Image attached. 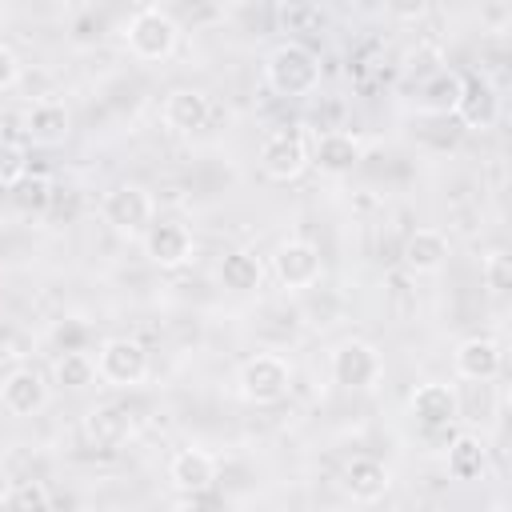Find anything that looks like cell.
I'll list each match as a JSON object with an SVG mask.
<instances>
[{
  "instance_id": "obj_26",
  "label": "cell",
  "mask_w": 512,
  "mask_h": 512,
  "mask_svg": "<svg viewBox=\"0 0 512 512\" xmlns=\"http://www.w3.org/2000/svg\"><path fill=\"white\" fill-rule=\"evenodd\" d=\"M480 276H484V288L492 296H504L512 288V260L504 252H488L484 264H480Z\"/></svg>"
},
{
  "instance_id": "obj_2",
  "label": "cell",
  "mask_w": 512,
  "mask_h": 512,
  "mask_svg": "<svg viewBox=\"0 0 512 512\" xmlns=\"http://www.w3.org/2000/svg\"><path fill=\"white\" fill-rule=\"evenodd\" d=\"M124 40H128V52L144 64H156V60H168L180 44V24L172 20V12L156 8V4H144L128 16L124 24Z\"/></svg>"
},
{
  "instance_id": "obj_23",
  "label": "cell",
  "mask_w": 512,
  "mask_h": 512,
  "mask_svg": "<svg viewBox=\"0 0 512 512\" xmlns=\"http://www.w3.org/2000/svg\"><path fill=\"white\" fill-rule=\"evenodd\" d=\"M216 276H220V284H224L228 292H252V288H260L264 268H260V260H256L252 252L236 248V252H228V256L220 260Z\"/></svg>"
},
{
  "instance_id": "obj_18",
  "label": "cell",
  "mask_w": 512,
  "mask_h": 512,
  "mask_svg": "<svg viewBox=\"0 0 512 512\" xmlns=\"http://www.w3.org/2000/svg\"><path fill=\"white\" fill-rule=\"evenodd\" d=\"M448 252H452V244H448V236L440 228H416L408 236V244H404V264L412 272H420V276L424 272H440Z\"/></svg>"
},
{
  "instance_id": "obj_27",
  "label": "cell",
  "mask_w": 512,
  "mask_h": 512,
  "mask_svg": "<svg viewBox=\"0 0 512 512\" xmlns=\"http://www.w3.org/2000/svg\"><path fill=\"white\" fill-rule=\"evenodd\" d=\"M28 176V152L24 144H0V184L12 188Z\"/></svg>"
},
{
  "instance_id": "obj_29",
  "label": "cell",
  "mask_w": 512,
  "mask_h": 512,
  "mask_svg": "<svg viewBox=\"0 0 512 512\" xmlns=\"http://www.w3.org/2000/svg\"><path fill=\"white\" fill-rule=\"evenodd\" d=\"M172 512H212V508H208V504H200L196 496H184V500H180Z\"/></svg>"
},
{
  "instance_id": "obj_3",
  "label": "cell",
  "mask_w": 512,
  "mask_h": 512,
  "mask_svg": "<svg viewBox=\"0 0 512 512\" xmlns=\"http://www.w3.org/2000/svg\"><path fill=\"white\" fill-rule=\"evenodd\" d=\"M328 368H332V380H336L340 388H348V392H368V388H376L380 376H384V356H380L368 340H344V344L332 348Z\"/></svg>"
},
{
  "instance_id": "obj_22",
  "label": "cell",
  "mask_w": 512,
  "mask_h": 512,
  "mask_svg": "<svg viewBox=\"0 0 512 512\" xmlns=\"http://www.w3.org/2000/svg\"><path fill=\"white\" fill-rule=\"evenodd\" d=\"M448 472H452V480H480L488 472V448L468 432L456 436L448 444Z\"/></svg>"
},
{
  "instance_id": "obj_12",
  "label": "cell",
  "mask_w": 512,
  "mask_h": 512,
  "mask_svg": "<svg viewBox=\"0 0 512 512\" xmlns=\"http://www.w3.org/2000/svg\"><path fill=\"white\" fill-rule=\"evenodd\" d=\"M500 364H504V352H500V344L492 336H468L452 352V368H456L460 380H476V384L496 380Z\"/></svg>"
},
{
  "instance_id": "obj_16",
  "label": "cell",
  "mask_w": 512,
  "mask_h": 512,
  "mask_svg": "<svg viewBox=\"0 0 512 512\" xmlns=\"http://www.w3.org/2000/svg\"><path fill=\"white\" fill-rule=\"evenodd\" d=\"M208 116H212V104L196 88H176L164 100V124L172 132H200L208 124Z\"/></svg>"
},
{
  "instance_id": "obj_13",
  "label": "cell",
  "mask_w": 512,
  "mask_h": 512,
  "mask_svg": "<svg viewBox=\"0 0 512 512\" xmlns=\"http://www.w3.org/2000/svg\"><path fill=\"white\" fill-rule=\"evenodd\" d=\"M0 404L12 416H36L48 404V384L36 368H12L0 384Z\"/></svg>"
},
{
  "instance_id": "obj_14",
  "label": "cell",
  "mask_w": 512,
  "mask_h": 512,
  "mask_svg": "<svg viewBox=\"0 0 512 512\" xmlns=\"http://www.w3.org/2000/svg\"><path fill=\"white\" fill-rule=\"evenodd\" d=\"M500 112V96L484 76H460V100H456V116L468 128H488Z\"/></svg>"
},
{
  "instance_id": "obj_30",
  "label": "cell",
  "mask_w": 512,
  "mask_h": 512,
  "mask_svg": "<svg viewBox=\"0 0 512 512\" xmlns=\"http://www.w3.org/2000/svg\"><path fill=\"white\" fill-rule=\"evenodd\" d=\"M8 496H12V476L0 468V504H8Z\"/></svg>"
},
{
  "instance_id": "obj_15",
  "label": "cell",
  "mask_w": 512,
  "mask_h": 512,
  "mask_svg": "<svg viewBox=\"0 0 512 512\" xmlns=\"http://www.w3.org/2000/svg\"><path fill=\"white\" fill-rule=\"evenodd\" d=\"M168 476L184 496H204L216 480V460L204 448H180L168 464Z\"/></svg>"
},
{
  "instance_id": "obj_6",
  "label": "cell",
  "mask_w": 512,
  "mask_h": 512,
  "mask_svg": "<svg viewBox=\"0 0 512 512\" xmlns=\"http://www.w3.org/2000/svg\"><path fill=\"white\" fill-rule=\"evenodd\" d=\"M152 212H156V204H152V196H148L140 184H116V188L100 200L104 224H108L112 232H120V236H144L148 224H152Z\"/></svg>"
},
{
  "instance_id": "obj_7",
  "label": "cell",
  "mask_w": 512,
  "mask_h": 512,
  "mask_svg": "<svg viewBox=\"0 0 512 512\" xmlns=\"http://www.w3.org/2000/svg\"><path fill=\"white\" fill-rule=\"evenodd\" d=\"M308 164V140L296 128H276L260 144V172L268 180H296Z\"/></svg>"
},
{
  "instance_id": "obj_19",
  "label": "cell",
  "mask_w": 512,
  "mask_h": 512,
  "mask_svg": "<svg viewBox=\"0 0 512 512\" xmlns=\"http://www.w3.org/2000/svg\"><path fill=\"white\" fill-rule=\"evenodd\" d=\"M68 108L60 100H36L24 116V132L32 144H60L68 136Z\"/></svg>"
},
{
  "instance_id": "obj_1",
  "label": "cell",
  "mask_w": 512,
  "mask_h": 512,
  "mask_svg": "<svg viewBox=\"0 0 512 512\" xmlns=\"http://www.w3.org/2000/svg\"><path fill=\"white\" fill-rule=\"evenodd\" d=\"M264 80L276 96H312L320 88V56L300 40H284L268 52Z\"/></svg>"
},
{
  "instance_id": "obj_8",
  "label": "cell",
  "mask_w": 512,
  "mask_h": 512,
  "mask_svg": "<svg viewBox=\"0 0 512 512\" xmlns=\"http://www.w3.org/2000/svg\"><path fill=\"white\" fill-rule=\"evenodd\" d=\"M360 156H364L360 136H352V132H344V128H328V132L316 136V144H308V164L320 168L324 176H344V172H352V168L360 164Z\"/></svg>"
},
{
  "instance_id": "obj_5",
  "label": "cell",
  "mask_w": 512,
  "mask_h": 512,
  "mask_svg": "<svg viewBox=\"0 0 512 512\" xmlns=\"http://www.w3.org/2000/svg\"><path fill=\"white\" fill-rule=\"evenodd\" d=\"M96 376L112 388H136L144 384L148 376V352L140 340H128V336H112L100 344L96 352Z\"/></svg>"
},
{
  "instance_id": "obj_28",
  "label": "cell",
  "mask_w": 512,
  "mask_h": 512,
  "mask_svg": "<svg viewBox=\"0 0 512 512\" xmlns=\"http://www.w3.org/2000/svg\"><path fill=\"white\" fill-rule=\"evenodd\" d=\"M16 80H20V60L8 44H0V92H8Z\"/></svg>"
},
{
  "instance_id": "obj_10",
  "label": "cell",
  "mask_w": 512,
  "mask_h": 512,
  "mask_svg": "<svg viewBox=\"0 0 512 512\" xmlns=\"http://www.w3.org/2000/svg\"><path fill=\"white\" fill-rule=\"evenodd\" d=\"M272 272H276V280H280L284 288L300 292V288H312V284L320 280L324 264H320L316 244H308V240H288V244L276 248V256H272Z\"/></svg>"
},
{
  "instance_id": "obj_17",
  "label": "cell",
  "mask_w": 512,
  "mask_h": 512,
  "mask_svg": "<svg viewBox=\"0 0 512 512\" xmlns=\"http://www.w3.org/2000/svg\"><path fill=\"white\" fill-rule=\"evenodd\" d=\"M388 484H392V472H388L380 460H372V456H356V460L344 468V488H348V496L360 500V504H376V500L388 492Z\"/></svg>"
},
{
  "instance_id": "obj_4",
  "label": "cell",
  "mask_w": 512,
  "mask_h": 512,
  "mask_svg": "<svg viewBox=\"0 0 512 512\" xmlns=\"http://www.w3.org/2000/svg\"><path fill=\"white\" fill-rule=\"evenodd\" d=\"M236 384H240V396H244L248 404H260V408H264V404L284 400V392H288V384H292V368H288L284 356L260 352V356L244 360Z\"/></svg>"
},
{
  "instance_id": "obj_20",
  "label": "cell",
  "mask_w": 512,
  "mask_h": 512,
  "mask_svg": "<svg viewBox=\"0 0 512 512\" xmlns=\"http://www.w3.org/2000/svg\"><path fill=\"white\" fill-rule=\"evenodd\" d=\"M84 432H88V440L100 444V448H120V444L132 436V416H128V408H120V404H104V408H92V412H88Z\"/></svg>"
},
{
  "instance_id": "obj_24",
  "label": "cell",
  "mask_w": 512,
  "mask_h": 512,
  "mask_svg": "<svg viewBox=\"0 0 512 512\" xmlns=\"http://www.w3.org/2000/svg\"><path fill=\"white\" fill-rule=\"evenodd\" d=\"M52 376H56V384H64V388H72V392H76V388H88V384L96 380V360L84 356V352H76V348H68V352L56 356Z\"/></svg>"
},
{
  "instance_id": "obj_11",
  "label": "cell",
  "mask_w": 512,
  "mask_h": 512,
  "mask_svg": "<svg viewBox=\"0 0 512 512\" xmlns=\"http://www.w3.org/2000/svg\"><path fill=\"white\" fill-rule=\"evenodd\" d=\"M192 232L176 220H160V224H148L144 232V252L156 268H184L192 260Z\"/></svg>"
},
{
  "instance_id": "obj_21",
  "label": "cell",
  "mask_w": 512,
  "mask_h": 512,
  "mask_svg": "<svg viewBox=\"0 0 512 512\" xmlns=\"http://www.w3.org/2000/svg\"><path fill=\"white\" fill-rule=\"evenodd\" d=\"M456 100H460V72H452V68H436L420 84V112L448 116V112H456Z\"/></svg>"
},
{
  "instance_id": "obj_9",
  "label": "cell",
  "mask_w": 512,
  "mask_h": 512,
  "mask_svg": "<svg viewBox=\"0 0 512 512\" xmlns=\"http://www.w3.org/2000/svg\"><path fill=\"white\" fill-rule=\"evenodd\" d=\"M408 412L416 416L420 428H448V424L460 420V396H456L452 384L428 380V384H416V388H412Z\"/></svg>"
},
{
  "instance_id": "obj_25",
  "label": "cell",
  "mask_w": 512,
  "mask_h": 512,
  "mask_svg": "<svg viewBox=\"0 0 512 512\" xmlns=\"http://www.w3.org/2000/svg\"><path fill=\"white\" fill-rule=\"evenodd\" d=\"M8 192H12L16 208H24V212H44L48 200H52V184H48L44 176H36V172H28V176H24L20 184H12Z\"/></svg>"
}]
</instances>
